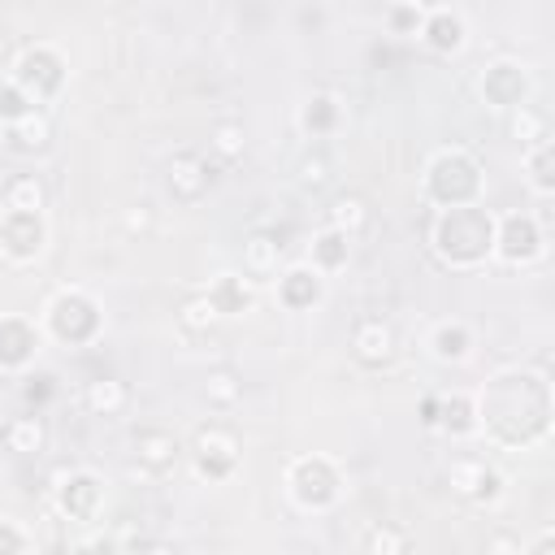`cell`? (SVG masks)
Returning a JSON list of instances; mask_svg holds the SVG:
<instances>
[{"label": "cell", "instance_id": "cell-25", "mask_svg": "<svg viewBox=\"0 0 555 555\" xmlns=\"http://www.w3.org/2000/svg\"><path fill=\"white\" fill-rule=\"evenodd\" d=\"M0 442L13 455H39L48 447V421L39 412H17L0 425Z\"/></svg>", "mask_w": 555, "mask_h": 555}, {"label": "cell", "instance_id": "cell-46", "mask_svg": "<svg viewBox=\"0 0 555 555\" xmlns=\"http://www.w3.org/2000/svg\"><path fill=\"white\" fill-rule=\"evenodd\" d=\"M139 555H182V551H178L173 542H160V538H156V542H143Z\"/></svg>", "mask_w": 555, "mask_h": 555}, {"label": "cell", "instance_id": "cell-10", "mask_svg": "<svg viewBox=\"0 0 555 555\" xmlns=\"http://www.w3.org/2000/svg\"><path fill=\"white\" fill-rule=\"evenodd\" d=\"M477 95H481L490 108H503V113L525 108L529 95H533V74H529V65L516 61V56H494V61H486L481 74H477Z\"/></svg>", "mask_w": 555, "mask_h": 555}, {"label": "cell", "instance_id": "cell-20", "mask_svg": "<svg viewBox=\"0 0 555 555\" xmlns=\"http://www.w3.org/2000/svg\"><path fill=\"white\" fill-rule=\"evenodd\" d=\"M425 347L438 364H464L473 356V330L468 321L460 317H447V321H434L429 334H425Z\"/></svg>", "mask_w": 555, "mask_h": 555}, {"label": "cell", "instance_id": "cell-26", "mask_svg": "<svg viewBox=\"0 0 555 555\" xmlns=\"http://www.w3.org/2000/svg\"><path fill=\"white\" fill-rule=\"evenodd\" d=\"M4 143L13 152H22V156H43L52 147V117H48V108H30L22 121H13L4 130Z\"/></svg>", "mask_w": 555, "mask_h": 555}, {"label": "cell", "instance_id": "cell-6", "mask_svg": "<svg viewBox=\"0 0 555 555\" xmlns=\"http://www.w3.org/2000/svg\"><path fill=\"white\" fill-rule=\"evenodd\" d=\"M286 494L299 512H330L343 499V473L330 455H295L286 464Z\"/></svg>", "mask_w": 555, "mask_h": 555}, {"label": "cell", "instance_id": "cell-37", "mask_svg": "<svg viewBox=\"0 0 555 555\" xmlns=\"http://www.w3.org/2000/svg\"><path fill=\"white\" fill-rule=\"evenodd\" d=\"M30 108H35V104H30V100H26L9 78H0V130H9L13 121H22Z\"/></svg>", "mask_w": 555, "mask_h": 555}, {"label": "cell", "instance_id": "cell-47", "mask_svg": "<svg viewBox=\"0 0 555 555\" xmlns=\"http://www.w3.org/2000/svg\"><path fill=\"white\" fill-rule=\"evenodd\" d=\"M13 56H17V48H13V39L0 30V69H9V65H13Z\"/></svg>", "mask_w": 555, "mask_h": 555}, {"label": "cell", "instance_id": "cell-2", "mask_svg": "<svg viewBox=\"0 0 555 555\" xmlns=\"http://www.w3.org/2000/svg\"><path fill=\"white\" fill-rule=\"evenodd\" d=\"M429 251L447 269H481L494 256V212L481 204L468 208H434L429 217Z\"/></svg>", "mask_w": 555, "mask_h": 555}, {"label": "cell", "instance_id": "cell-44", "mask_svg": "<svg viewBox=\"0 0 555 555\" xmlns=\"http://www.w3.org/2000/svg\"><path fill=\"white\" fill-rule=\"evenodd\" d=\"M520 555H555V533L542 529V533L533 538V546H520Z\"/></svg>", "mask_w": 555, "mask_h": 555}, {"label": "cell", "instance_id": "cell-12", "mask_svg": "<svg viewBox=\"0 0 555 555\" xmlns=\"http://www.w3.org/2000/svg\"><path fill=\"white\" fill-rule=\"evenodd\" d=\"M48 251V212L0 208V256L9 264H35Z\"/></svg>", "mask_w": 555, "mask_h": 555}, {"label": "cell", "instance_id": "cell-7", "mask_svg": "<svg viewBox=\"0 0 555 555\" xmlns=\"http://www.w3.org/2000/svg\"><path fill=\"white\" fill-rule=\"evenodd\" d=\"M65 56L52 48V43H26V48H17V56H13V65H9V82L35 104V108H43L48 100H56L61 95V87H65Z\"/></svg>", "mask_w": 555, "mask_h": 555}, {"label": "cell", "instance_id": "cell-9", "mask_svg": "<svg viewBox=\"0 0 555 555\" xmlns=\"http://www.w3.org/2000/svg\"><path fill=\"white\" fill-rule=\"evenodd\" d=\"M542 251H546L542 217H533V212H525V208L494 217V256H490V260H503V264L520 269V264L542 260Z\"/></svg>", "mask_w": 555, "mask_h": 555}, {"label": "cell", "instance_id": "cell-29", "mask_svg": "<svg viewBox=\"0 0 555 555\" xmlns=\"http://www.w3.org/2000/svg\"><path fill=\"white\" fill-rule=\"evenodd\" d=\"M173 321H178V330H182L186 338H204V334H212V330L221 325V317H217V308H212V299H208L204 291H186V295L178 299Z\"/></svg>", "mask_w": 555, "mask_h": 555}, {"label": "cell", "instance_id": "cell-18", "mask_svg": "<svg viewBox=\"0 0 555 555\" xmlns=\"http://www.w3.org/2000/svg\"><path fill=\"white\" fill-rule=\"evenodd\" d=\"M421 43L429 48V52H438V56H451V52H460L464 48V39H468V26H464V17L455 13V9H425V17H421Z\"/></svg>", "mask_w": 555, "mask_h": 555}, {"label": "cell", "instance_id": "cell-24", "mask_svg": "<svg viewBox=\"0 0 555 555\" xmlns=\"http://www.w3.org/2000/svg\"><path fill=\"white\" fill-rule=\"evenodd\" d=\"M325 225L338 230V234H347V238L356 243V238L373 225V208H369V199H364L360 191H343V195L330 199V208H325Z\"/></svg>", "mask_w": 555, "mask_h": 555}, {"label": "cell", "instance_id": "cell-8", "mask_svg": "<svg viewBox=\"0 0 555 555\" xmlns=\"http://www.w3.org/2000/svg\"><path fill=\"white\" fill-rule=\"evenodd\" d=\"M52 512L69 525H91L104 512V481L91 468H61L52 477Z\"/></svg>", "mask_w": 555, "mask_h": 555}, {"label": "cell", "instance_id": "cell-1", "mask_svg": "<svg viewBox=\"0 0 555 555\" xmlns=\"http://www.w3.org/2000/svg\"><path fill=\"white\" fill-rule=\"evenodd\" d=\"M473 399H477V434L486 429L494 447L525 451V447L546 442L551 421H555L546 360L538 369H525V364L499 369L494 377L481 382V395Z\"/></svg>", "mask_w": 555, "mask_h": 555}, {"label": "cell", "instance_id": "cell-15", "mask_svg": "<svg viewBox=\"0 0 555 555\" xmlns=\"http://www.w3.org/2000/svg\"><path fill=\"white\" fill-rule=\"evenodd\" d=\"M212 182H217V173H212L208 156H199L191 147H182L165 160V191L173 195V204H199L212 191Z\"/></svg>", "mask_w": 555, "mask_h": 555}, {"label": "cell", "instance_id": "cell-39", "mask_svg": "<svg viewBox=\"0 0 555 555\" xmlns=\"http://www.w3.org/2000/svg\"><path fill=\"white\" fill-rule=\"evenodd\" d=\"M121 230L130 234V238H147L152 230H156V208L152 204H130V208H121Z\"/></svg>", "mask_w": 555, "mask_h": 555}, {"label": "cell", "instance_id": "cell-22", "mask_svg": "<svg viewBox=\"0 0 555 555\" xmlns=\"http://www.w3.org/2000/svg\"><path fill=\"white\" fill-rule=\"evenodd\" d=\"M438 421L434 429H442L447 438H473L477 434V399L468 390H438Z\"/></svg>", "mask_w": 555, "mask_h": 555}, {"label": "cell", "instance_id": "cell-33", "mask_svg": "<svg viewBox=\"0 0 555 555\" xmlns=\"http://www.w3.org/2000/svg\"><path fill=\"white\" fill-rule=\"evenodd\" d=\"M364 555H412V533H408L403 525L377 520V525L364 533Z\"/></svg>", "mask_w": 555, "mask_h": 555}, {"label": "cell", "instance_id": "cell-19", "mask_svg": "<svg viewBox=\"0 0 555 555\" xmlns=\"http://www.w3.org/2000/svg\"><path fill=\"white\" fill-rule=\"evenodd\" d=\"M204 295L212 299V308H217V317H221V321L243 317V312H251V308H256V282H251V278H243V273H217V278L204 286Z\"/></svg>", "mask_w": 555, "mask_h": 555}, {"label": "cell", "instance_id": "cell-32", "mask_svg": "<svg viewBox=\"0 0 555 555\" xmlns=\"http://www.w3.org/2000/svg\"><path fill=\"white\" fill-rule=\"evenodd\" d=\"M507 130H512V139H516L525 152L551 139L546 113H542V108H533V104H525V108H512V117H507Z\"/></svg>", "mask_w": 555, "mask_h": 555}, {"label": "cell", "instance_id": "cell-16", "mask_svg": "<svg viewBox=\"0 0 555 555\" xmlns=\"http://www.w3.org/2000/svg\"><path fill=\"white\" fill-rule=\"evenodd\" d=\"M43 347V330L30 317H0V373H26Z\"/></svg>", "mask_w": 555, "mask_h": 555}, {"label": "cell", "instance_id": "cell-48", "mask_svg": "<svg viewBox=\"0 0 555 555\" xmlns=\"http://www.w3.org/2000/svg\"><path fill=\"white\" fill-rule=\"evenodd\" d=\"M0 390H4V373H0Z\"/></svg>", "mask_w": 555, "mask_h": 555}, {"label": "cell", "instance_id": "cell-35", "mask_svg": "<svg viewBox=\"0 0 555 555\" xmlns=\"http://www.w3.org/2000/svg\"><path fill=\"white\" fill-rule=\"evenodd\" d=\"M208 147H212V156L225 160V165L243 160V152H247V130H243V121H217L212 134H208Z\"/></svg>", "mask_w": 555, "mask_h": 555}, {"label": "cell", "instance_id": "cell-31", "mask_svg": "<svg viewBox=\"0 0 555 555\" xmlns=\"http://www.w3.org/2000/svg\"><path fill=\"white\" fill-rule=\"evenodd\" d=\"M204 399H208V408H221V412H230V408H238V399H243V377L230 369V364H217V369H208L204 373Z\"/></svg>", "mask_w": 555, "mask_h": 555}, {"label": "cell", "instance_id": "cell-34", "mask_svg": "<svg viewBox=\"0 0 555 555\" xmlns=\"http://www.w3.org/2000/svg\"><path fill=\"white\" fill-rule=\"evenodd\" d=\"M330 178H334V160H330L325 147H308V152L295 160V182H299L304 191H325Z\"/></svg>", "mask_w": 555, "mask_h": 555}, {"label": "cell", "instance_id": "cell-3", "mask_svg": "<svg viewBox=\"0 0 555 555\" xmlns=\"http://www.w3.org/2000/svg\"><path fill=\"white\" fill-rule=\"evenodd\" d=\"M481 186H486V169L481 160L451 143V147H438L429 160H425V173H421V195L434 204V208H468V204H481Z\"/></svg>", "mask_w": 555, "mask_h": 555}, {"label": "cell", "instance_id": "cell-42", "mask_svg": "<svg viewBox=\"0 0 555 555\" xmlns=\"http://www.w3.org/2000/svg\"><path fill=\"white\" fill-rule=\"evenodd\" d=\"M69 555H121V542L113 533H87L69 546Z\"/></svg>", "mask_w": 555, "mask_h": 555}, {"label": "cell", "instance_id": "cell-45", "mask_svg": "<svg viewBox=\"0 0 555 555\" xmlns=\"http://www.w3.org/2000/svg\"><path fill=\"white\" fill-rule=\"evenodd\" d=\"M434 421H438V399H434V395H425V399H421V425H425V429H434Z\"/></svg>", "mask_w": 555, "mask_h": 555}, {"label": "cell", "instance_id": "cell-14", "mask_svg": "<svg viewBox=\"0 0 555 555\" xmlns=\"http://www.w3.org/2000/svg\"><path fill=\"white\" fill-rule=\"evenodd\" d=\"M347 351H351V360H356L360 369L382 373V369H390L395 356H399V330H395L386 317H360V321L351 325Z\"/></svg>", "mask_w": 555, "mask_h": 555}, {"label": "cell", "instance_id": "cell-11", "mask_svg": "<svg viewBox=\"0 0 555 555\" xmlns=\"http://www.w3.org/2000/svg\"><path fill=\"white\" fill-rule=\"evenodd\" d=\"M182 455H186V447L178 442L173 429L143 425V429L130 434V473H134V477L160 481V477H169V473L182 464Z\"/></svg>", "mask_w": 555, "mask_h": 555}, {"label": "cell", "instance_id": "cell-23", "mask_svg": "<svg viewBox=\"0 0 555 555\" xmlns=\"http://www.w3.org/2000/svg\"><path fill=\"white\" fill-rule=\"evenodd\" d=\"M338 121H343V104H338L334 91H312V95L299 104V113H295V126H299L308 139H325V134H334Z\"/></svg>", "mask_w": 555, "mask_h": 555}, {"label": "cell", "instance_id": "cell-28", "mask_svg": "<svg viewBox=\"0 0 555 555\" xmlns=\"http://www.w3.org/2000/svg\"><path fill=\"white\" fill-rule=\"evenodd\" d=\"M82 408L91 416H121L130 408V386L121 377H91L82 386Z\"/></svg>", "mask_w": 555, "mask_h": 555}, {"label": "cell", "instance_id": "cell-40", "mask_svg": "<svg viewBox=\"0 0 555 555\" xmlns=\"http://www.w3.org/2000/svg\"><path fill=\"white\" fill-rule=\"evenodd\" d=\"M421 17H425L421 4H395V9H386V22H390L395 35H416L421 30Z\"/></svg>", "mask_w": 555, "mask_h": 555}, {"label": "cell", "instance_id": "cell-27", "mask_svg": "<svg viewBox=\"0 0 555 555\" xmlns=\"http://www.w3.org/2000/svg\"><path fill=\"white\" fill-rule=\"evenodd\" d=\"M347 260H351V238L338 234V230H330V225H321L312 234V243H308V260L304 264H312L321 278H330V273L347 269Z\"/></svg>", "mask_w": 555, "mask_h": 555}, {"label": "cell", "instance_id": "cell-17", "mask_svg": "<svg viewBox=\"0 0 555 555\" xmlns=\"http://www.w3.org/2000/svg\"><path fill=\"white\" fill-rule=\"evenodd\" d=\"M273 295L286 312H312L321 299H325V278L312 269V264H286L273 282Z\"/></svg>", "mask_w": 555, "mask_h": 555}, {"label": "cell", "instance_id": "cell-5", "mask_svg": "<svg viewBox=\"0 0 555 555\" xmlns=\"http://www.w3.org/2000/svg\"><path fill=\"white\" fill-rule=\"evenodd\" d=\"M186 460H191V468H195L199 481H208V486L230 481V477L238 473V464H243V438H238L234 425L208 421V425H199V429L191 434Z\"/></svg>", "mask_w": 555, "mask_h": 555}, {"label": "cell", "instance_id": "cell-43", "mask_svg": "<svg viewBox=\"0 0 555 555\" xmlns=\"http://www.w3.org/2000/svg\"><path fill=\"white\" fill-rule=\"evenodd\" d=\"M486 555H520V542L507 529H494L490 542H486Z\"/></svg>", "mask_w": 555, "mask_h": 555}, {"label": "cell", "instance_id": "cell-38", "mask_svg": "<svg viewBox=\"0 0 555 555\" xmlns=\"http://www.w3.org/2000/svg\"><path fill=\"white\" fill-rule=\"evenodd\" d=\"M30 529L0 512V555H30Z\"/></svg>", "mask_w": 555, "mask_h": 555}, {"label": "cell", "instance_id": "cell-13", "mask_svg": "<svg viewBox=\"0 0 555 555\" xmlns=\"http://www.w3.org/2000/svg\"><path fill=\"white\" fill-rule=\"evenodd\" d=\"M447 486L455 499L473 507H494L503 499V473L486 455H455L447 464Z\"/></svg>", "mask_w": 555, "mask_h": 555}, {"label": "cell", "instance_id": "cell-4", "mask_svg": "<svg viewBox=\"0 0 555 555\" xmlns=\"http://www.w3.org/2000/svg\"><path fill=\"white\" fill-rule=\"evenodd\" d=\"M39 330H43V338H52L61 347H91L104 334V308L82 286H56L43 299Z\"/></svg>", "mask_w": 555, "mask_h": 555}, {"label": "cell", "instance_id": "cell-21", "mask_svg": "<svg viewBox=\"0 0 555 555\" xmlns=\"http://www.w3.org/2000/svg\"><path fill=\"white\" fill-rule=\"evenodd\" d=\"M282 273V238L273 230H251L243 238V278L264 282Z\"/></svg>", "mask_w": 555, "mask_h": 555}, {"label": "cell", "instance_id": "cell-41", "mask_svg": "<svg viewBox=\"0 0 555 555\" xmlns=\"http://www.w3.org/2000/svg\"><path fill=\"white\" fill-rule=\"evenodd\" d=\"M52 395H56V377H52V373H30L26 386H22V399L35 403V412H43V403H48Z\"/></svg>", "mask_w": 555, "mask_h": 555}, {"label": "cell", "instance_id": "cell-30", "mask_svg": "<svg viewBox=\"0 0 555 555\" xmlns=\"http://www.w3.org/2000/svg\"><path fill=\"white\" fill-rule=\"evenodd\" d=\"M0 204L17 212H43L48 208V186L39 173H9L0 186Z\"/></svg>", "mask_w": 555, "mask_h": 555}, {"label": "cell", "instance_id": "cell-36", "mask_svg": "<svg viewBox=\"0 0 555 555\" xmlns=\"http://www.w3.org/2000/svg\"><path fill=\"white\" fill-rule=\"evenodd\" d=\"M525 165H529L533 191H538V195H551V191H555V143L546 139V143L529 147V152H525Z\"/></svg>", "mask_w": 555, "mask_h": 555}]
</instances>
